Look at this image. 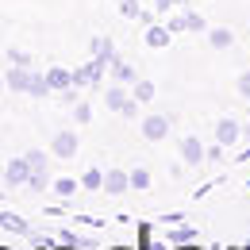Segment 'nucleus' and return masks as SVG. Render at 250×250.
Wrapping results in <instances>:
<instances>
[{
  "instance_id": "1",
  "label": "nucleus",
  "mask_w": 250,
  "mask_h": 250,
  "mask_svg": "<svg viewBox=\"0 0 250 250\" xmlns=\"http://www.w3.org/2000/svg\"><path fill=\"white\" fill-rule=\"evenodd\" d=\"M104 73H108V62L89 58L85 65H77V69H73V85H77V89H100Z\"/></svg>"
},
{
  "instance_id": "32",
  "label": "nucleus",
  "mask_w": 250,
  "mask_h": 250,
  "mask_svg": "<svg viewBox=\"0 0 250 250\" xmlns=\"http://www.w3.org/2000/svg\"><path fill=\"white\" fill-rule=\"evenodd\" d=\"M146 250H166L162 243H154V239H146Z\"/></svg>"
},
{
  "instance_id": "28",
  "label": "nucleus",
  "mask_w": 250,
  "mask_h": 250,
  "mask_svg": "<svg viewBox=\"0 0 250 250\" xmlns=\"http://www.w3.org/2000/svg\"><path fill=\"white\" fill-rule=\"evenodd\" d=\"M235 89H239V96L250 104V73H239V81H235Z\"/></svg>"
},
{
  "instance_id": "13",
  "label": "nucleus",
  "mask_w": 250,
  "mask_h": 250,
  "mask_svg": "<svg viewBox=\"0 0 250 250\" xmlns=\"http://www.w3.org/2000/svg\"><path fill=\"white\" fill-rule=\"evenodd\" d=\"M46 77H50V85H54V93H62L73 85V69H65V65H50L46 69Z\"/></svg>"
},
{
  "instance_id": "22",
  "label": "nucleus",
  "mask_w": 250,
  "mask_h": 250,
  "mask_svg": "<svg viewBox=\"0 0 250 250\" xmlns=\"http://www.w3.org/2000/svg\"><path fill=\"white\" fill-rule=\"evenodd\" d=\"M81 188H89V192H96V188H104V173L100 169H85V177H81Z\"/></svg>"
},
{
  "instance_id": "6",
  "label": "nucleus",
  "mask_w": 250,
  "mask_h": 250,
  "mask_svg": "<svg viewBox=\"0 0 250 250\" xmlns=\"http://www.w3.org/2000/svg\"><path fill=\"white\" fill-rule=\"evenodd\" d=\"M239 139H243V124H239V120H231V116L216 120V143H223V146H235Z\"/></svg>"
},
{
  "instance_id": "2",
  "label": "nucleus",
  "mask_w": 250,
  "mask_h": 250,
  "mask_svg": "<svg viewBox=\"0 0 250 250\" xmlns=\"http://www.w3.org/2000/svg\"><path fill=\"white\" fill-rule=\"evenodd\" d=\"M27 181H31V162H27V154L8 158L4 162V185L16 188V185H27Z\"/></svg>"
},
{
  "instance_id": "9",
  "label": "nucleus",
  "mask_w": 250,
  "mask_h": 250,
  "mask_svg": "<svg viewBox=\"0 0 250 250\" xmlns=\"http://www.w3.org/2000/svg\"><path fill=\"white\" fill-rule=\"evenodd\" d=\"M89 54H93V58H100V62H108V65L120 58V54H116V42H112L108 35H96L93 42H89Z\"/></svg>"
},
{
  "instance_id": "31",
  "label": "nucleus",
  "mask_w": 250,
  "mask_h": 250,
  "mask_svg": "<svg viewBox=\"0 0 250 250\" xmlns=\"http://www.w3.org/2000/svg\"><path fill=\"white\" fill-rule=\"evenodd\" d=\"M188 0H158V12H169V8H185Z\"/></svg>"
},
{
  "instance_id": "29",
  "label": "nucleus",
  "mask_w": 250,
  "mask_h": 250,
  "mask_svg": "<svg viewBox=\"0 0 250 250\" xmlns=\"http://www.w3.org/2000/svg\"><path fill=\"white\" fill-rule=\"evenodd\" d=\"M120 116H124V120H135V116H139V100H135V96H131L124 108H120Z\"/></svg>"
},
{
  "instance_id": "3",
  "label": "nucleus",
  "mask_w": 250,
  "mask_h": 250,
  "mask_svg": "<svg viewBox=\"0 0 250 250\" xmlns=\"http://www.w3.org/2000/svg\"><path fill=\"white\" fill-rule=\"evenodd\" d=\"M169 127H173V120L169 116H143V139L146 143H162V139H169Z\"/></svg>"
},
{
  "instance_id": "20",
  "label": "nucleus",
  "mask_w": 250,
  "mask_h": 250,
  "mask_svg": "<svg viewBox=\"0 0 250 250\" xmlns=\"http://www.w3.org/2000/svg\"><path fill=\"white\" fill-rule=\"evenodd\" d=\"M23 154L31 162V173H46V169H50V154H46V150H23Z\"/></svg>"
},
{
  "instance_id": "14",
  "label": "nucleus",
  "mask_w": 250,
  "mask_h": 250,
  "mask_svg": "<svg viewBox=\"0 0 250 250\" xmlns=\"http://www.w3.org/2000/svg\"><path fill=\"white\" fill-rule=\"evenodd\" d=\"M50 93H54V85H50V77L35 69V77H31V89H27V96H35V100H42V96H50Z\"/></svg>"
},
{
  "instance_id": "8",
  "label": "nucleus",
  "mask_w": 250,
  "mask_h": 250,
  "mask_svg": "<svg viewBox=\"0 0 250 250\" xmlns=\"http://www.w3.org/2000/svg\"><path fill=\"white\" fill-rule=\"evenodd\" d=\"M127 188H131V173L127 169H108L104 173V192L108 196H124Z\"/></svg>"
},
{
  "instance_id": "34",
  "label": "nucleus",
  "mask_w": 250,
  "mask_h": 250,
  "mask_svg": "<svg viewBox=\"0 0 250 250\" xmlns=\"http://www.w3.org/2000/svg\"><path fill=\"white\" fill-rule=\"evenodd\" d=\"M177 250H196V247H177Z\"/></svg>"
},
{
  "instance_id": "36",
  "label": "nucleus",
  "mask_w": 250,
  "mask_h": 250,
  "mask_svg": "<svg viewBox=\"0 0 250 250\" xmlns=\"http://www.w3.org/2000/svg\"><path fill=\"white\" fill-rule=\"evenodd\" d=\"M116 250H124V247H116Z\"/></svg>"
},
{
  "instance_id": "18",
  "label": "nucleus",
  "mask_w": 250,
  "mask_h": 250,
  "mask_svg": "<svg viewBox=\"0 0 250 250\" xmlns=\"http://www.w3.org/2000/svg\"><path fill=\"white\" fill-rule=\"evenodd\" d=\"M154 93H158V85H154V81H143V77H139V81L131 85V96H135L139 104H146V100H154Z\"/></svg>"
},
{
  "instance_id": "12",
  "label": "nucleus",
  "mask_w": 250,
  "mask_h": 250,
  "mask_svg": "<svg viewBox=\"0 0 250 250\" xmlns=\"http://www.w3.org/2000/svg\"><path fill=\"white\" fill-rule=\"evenodd\" d=\"M208 42H212L216 50H231V46H235V31H231V27H208Z\"/></svg>"
},
{
  "instance_id": "15",
  "label": "nucleus",
  "mask_w": 250,
  "mask_h": 250,
  "mask_svg": "<svg viewBox=\"0 0 250 250\" xmlns=\"http://www.w3.org/2000/svg\"><path fill=\"white\" fill-rule=\"evenodd\" d=\"M0 227H4V231H12V235H31V227H27V219L12 216V212H0Z\"/></svg>"
},
{
  "instance_id": "38",
  "label": "nucleus",
  "mask_w": 250,
  "mask_h": 250,
  "mask_svg": "<svg viewBox=\"0 0 250 250\" xmlns=\"http://www.w3.org/2000/svg\"><path fill=\"white\" fill-rule=\"evenodd\" d=\"M247 120H250V116H247Z\"/></svg>"
},
{
  "instance_id": "37",
  "label": "nucleus",
  "mask_w": 250,
  "mask_h": 250,
  "mask_svg": "<svg viewBox=\"0 0 250 250\" xmlns=\"http://www.w3.org/2000/svg\"><path fill=\"white\" fill-rule=\"evenodd\" d=\"M0 250H8V247H0Z\"/></svg>"
},
{
  "instance_id": "19",
  "label": "nucleus",
  "mask_w": 250,
  "mask_h": 250,
  "mask_svg": "<svg viewBox=\"0 0 250 250\" xmlns=\"http://www.w3.org/2000/svg\"><path fill=\"white\" fill-rule=\"evenodd\" d=\"M166 243L188 247V243H196V231H192V227H173V231H166Z\"/></svg>"
},
{
  "instance_id": "26",
  "label": "nucleus",
  "mask_w": 250,
  "mask_h": 250,
  "mask_svg": "<svg viewBox=\"0 0 250 250\" xmlns=\"http://www.w3.org/2000/svg\"><path fill=\"white\" fill-rule=\"evenodd\" d=\"M8 62H12V65H31V54L20 50V46H8Z\"/></svg>"
},
{
  "instance_id": "11",
  "label": "nucleus",
  "mask_w": 250,
  "mask_h": 250,
  "mask_svg": "<svg viewBox=\"0 0 250 250\" xmlns=\"http://www.w3.org/2000/svg\"><path fill=\"white\" fill-rule=\"evenodd\" d=\"M108 73H112L116 81H124V85H135V81H139V73H135V65H131V62H124V58H116V62L108 65Z\"/></svg>"
},
{
  "instance_id": "33",
  "label": "nucleus",
  "mask_w": 250,
  "mask_h": 250,
  "mask_svg": "<svg viewBox=\"0 0 250 250\" xmlns=\"http://www.w3.org/2000/svg\"><path fill=\"white\" fill-rule=\"evenodd\" d=\"M0 185H4V162H0Z\"/></svg>"
},
{
  "instance_id": "30",
  "label": "nucleus",
  "mask_w": 250,
  "mask_h": 250,
  "mask_svg": "<svg viewBox=\"0 0 250 250\" xmlns=\"http://www.w3.org/2000/svg\"><path fill=\"white\" fill-rule=\"evenodd\" d=\"M223 150H227L223 143H216V146H208V162H223Z\"/></svg>"
},
{
  "instance_id": "35",
  "label": "nucleus",
  "mask_w": 250,
  "mask_h": 250,
  "mask_svg": "<svg viewBox=\"0 0 250 250\" xmlns=\"http://www.w3.org/2000/svg\"><path fill=\"white\" fill-rule=\"evenodd\" d=\"M0 89H8V85H4V77H0Z\"/></svg>"
},
{
  "instance_id": "7",
  "label": "nucleus",
  "mask_w": 250,
  "mask_h": 250,
  "mask_svg": "<svg viewBox=\"0 0 250 250\" xmlns=\"http://www.w3.org/2000/svg\"><path fill=\"white\" fill-rule=\"evenodd\" d=\"M181 162H185V166H200V162H208V146H204L196 135L181 139Z\"/></svg>"
},
{
  "instance_id": "5",
  "label": "nucleus",
  "mask_w": 250,
  "mask_h": 250,
  "mask_svg": "<svg viewBox=\"0 0 250 250\" xmlns=\"http://www.w3.org/2000/svg\"><path fill=\"white\" fill-rule=\"evenodd\" d=\"M81 150V139L73 135V131H58L54 139H50V154L54 158H73Z\"/></svg>"
},
{
  "instance_id": "23",
  "label": "nucleus",
  "mask_w": 250,
  "mask_h": 250,
  "mask_svg": "<svg viewBox=\"0 0 250 250\" xmlns=\"http://www.w3.org/2000/svg\"><path fill=\"white\" fill-rule=\"evenodd\" d=\"M77 188H81V181H73V177H58V181H54V192H58V196H73Z\"/></svg>"
},
{
  "instance_id": "4",
  "label": "nucleus",
  "mask_w": 250,
  "mask_h": 250,
  "mask_svg": "<svg viewBox=\"0 0 250 250\" xmlns=\"http://www.w3.org/2000/svg\"><path fill=\"white\" fill-rule=\"evenodd\" d=\"M31 77H35L31 65H8L4 85H8V93H27V89H31Z\"/></svg>"
},
{
  "instance_id": "21",
  "label": "nucleus",
  "mask_w": 250,
  "mask_h": 250,
  "mask_svg": "<svg viewBox=\"0 0 250 250\" xmlns=\"http://www.w3.org/2000/svg\"><path fill=\"white\" fill-rule=\"evenodd\" d=\"M131 188H135V192H146V188H150V169L135 166V169H131Z\"/></svg>"
},
{
  "instance_id": "27",
  "label": "nucleus",
  "mask_w": 250,
  "mask_h": 250,
  "mask_svg": "<svg viewBox=\"0 0 250 250\" xmlns=\"http://www.w3.org/2000/svg\"><path fill=\"white\" fill-rule=\"evenodd\" d=\"M73 120H77V124H89V120H93V108L77 100V104H73Z\"/></svg>"
},
{
  "instance_id": "17",
  "label": "nucleus",
  "mask_w": 250,
  "mask_h": 250,
  "mask_svg": "<svg viewBox=\"0 0 250 250\" xmlns=\"http://www.w3.org/2000/svg\"><path fill=\"white\" fill-rule=\"evenodd\" d=\"M169 27H146V46L150 50H162V46H169Z\"/></svg>"
},
{
  "instance_id": "24",
  "label": "nucleus",
  "mask_w": 250,
  "mask_h": 250,
  "mask_svg": "<svg viewBox=\"0 0 250 250\" xmlns=\"http://www.w3.org/2000/svg\"><path fill=\"white\" fill-rule=\"evenodd\" d=\"M54 185V177H50V169L46 173H31V181H27V188H35V192H42V188Z\"/></svg>"
},
{
  "instance_id": "16",
  "label": "nucleus",
  "mask_w": 250,
  "mask_h": 250,
  "mask_svg": "<svg viewBox=\"0 0 250 250\" xmlns=\"http://www.w3.org/2000/svg\"><path fill=\"white\" fill-rule=\"evenodd\" d=\"M181 31H192V35H200V31H208V23H204V16L200 12H181Z\"/></svg>"
},
{
  "instance_id": "25",
  "label": "nucleus",
  "mask_w": 250,
  "mask_h": 250,
  "mask_svg": "<svg viewBox=\"0 0 250 250\" xmlns=\"http://www.w3.org/2000/svg\"><path fill=\"white\" fill-rule=\"evenodd\" d=\"M120 12H124L127 20H143V8H139V0H120Z\"/></svg>"
},
{
  "instance_id": "10",
  "label": "nucleus",
  "mask_w": 250,
  "mask_h": 250,
  "mask_svg": "<svg viewBox=\"0 0 250 250\" xmlns=\"http://www.w3.org/2000/svg\"><path fill=\"white\" fill-rule=\"evenodd\" d=\"M127 100H131V93H127V85H124V81H116L112 89H104V104H108L112 112H120Z\"/></svg>"
}]
</instances>
